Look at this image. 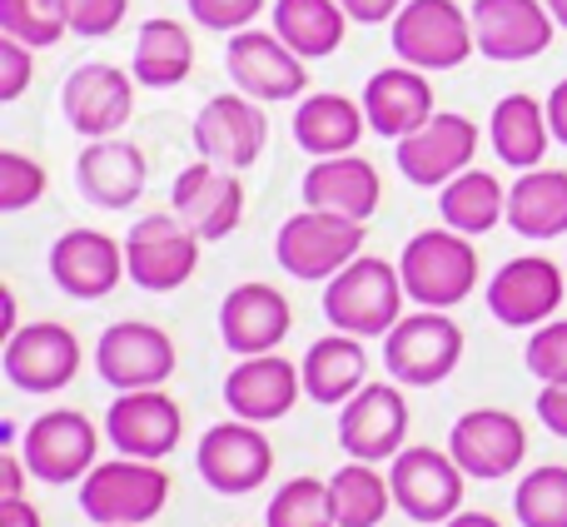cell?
I'll return each mask as SVG.
<instances>
[{
    "instance_id": "1",
    "label": "cell",
    "mask_w": 567,
    "mask_h": 527,
    "mask_svg": "<svg viewBox=\"0 0 567 527\" xmlns=\"http://www.w3.org/2000/svg\"><path fill=\"white\" fill-rule=\"evenodd\" d=\"M403 299H409L403 273L389 259L359 255L323 283V319L353 339H383L403 319Z\"/></svg>"
},
{
    "instance_id": "2",
    "label": "cell",
    "mask_w": 567,
    "mask_h": 527,
    "mask_svg": "<svg viewBox=\"0 0 567 527\" xmlns=\"http://www.w3.org/2000/svg\"><path fill=\"white\" fill-rule=\"evenodd\" d=\"M403 289L419 309H458L478 289V249L458 229H423L399 255Z\"/></svg>"
},
{
    "instance_id": "3",
    "label": "cell",
    "mask_w": 567,
    "mask_h": 527,
    "mask_svg": "<svg viewBox=\"0 0 567 527\" xmlns=\"http://www.w3.org/2000/svg\"><path fill=\"white\" fill-rule=\"evenodd\" d=\"M169 503V473L150 458L95 463L80 483V513L95 527H145Z\"/></svg>"
},
{
    "instance_id": "4",
    "label": "cell",
    "mask_w": 567,
    "mask_h": 527,
    "mask_svg": "<svg viewBox=\"0 0 567 527\" xmlns=\"http://www.w3.org/2000/svg\"><path fill=\"white\" fill-rule=\"evenodd\" d=\"M363 249V225L359 219L329 215V209H309L289 215L275 235V259L289 279L299 283H329L339 269H349Z\"/></svg>"
},
{
    "instance_id": "5",
    "label": "cell",
    "mask_w": 567,
    "mask_h": 527,
    "mask_svg": "<svg viewBox=\"0 0 567 527\" xmlns=\"http://www.w3.org/2000/svg\"><path fill=\"white\" fill-rule=\"evenodd\" d=\"M393 25V55L413 70H458L463 60L478 50L473 35V10H463L458 0H409Z\"/></svg>"
},
{
    "instance_id": "6",
    "label": "cell",
    "mask_w": 567,
    "mask_h": 527,
    "mask_svg": "<svg viewBox=\"0 0 567 527\" xmlns=\"http://www.w3.org/2000/svg\"><path fill=\"white\" fill-rule=\"evenodd\" d=\"M463 359V329L449 319V309H419L403 313L389 333H383V363H389L393 383L403 389H433L443 383Z\"/></svg>"
},
{
    "instance_id": "7",
    "label": "cell",
    "mask_w": 567,
    "mask_h": 527,
    "mask_svg": "<svg viewBox=\"0 0 567 527\" xmlns=\"http://www.w3.org/2000/svg\"><path fill=\"white\" fill-rule=\"evenodd\" d=\"M199 245H205V239L179 215H145V219H135L125 235V269L140 289L175 293L195 279Z\"/></svg>"
},
{
    "instance_id": "8",
    "label": "cell",
    "mask_w": 567,
    "mask_h": 527,
    "mask_svg": "<svg viewBox=\"0 0 567 527\" xmlns=\"http://www.w3.org/2000/svg\"><path fill=\"white\" fill-rule=\"evenodd\" d=\"M100 433L80 409H50L40 418H30L25 438H20V458H25L30 478L65 488V483H85V473L95 468Z\"/></svg>"
},
{
    "instance_id": "9",
    "label": "cell",
    "mask_w": 567,
    "mask_h": 527,
    "mask_svg": "<svg viewBox=\"0 0 567 527\" xmlns=\"http://www.w3.org/2000/svg\"><path fill=\"white\" fill-rule=\"evenodd\" d=\"M463 483L468 473L453 463L449 448H403L389 468V488L403 518L413 523H449L463 513Z\"/></svg>"
},
{
    "instance_id": "10",
    "label": "cell",
    "mask_w": 567,
    "mask_h": 527,
    "mask_svg": "<svg viewBox=\"0 0 567 527\" xmlns=\"http://www.w3.org/2000/svg\"><path fill=\"white\" fill-rule=\"evenodd\" d=\"M175 339L159 323L145 319H120L100 333L95 343V369L100 379L115 393H135V389H159L175 373Z\"/></svg>"
},
{
    "instance_id": "11",
    "label": "cell",
    "mask_w": 567,
    "mask_h": 527,
    "mask_svg": "<svg viewBox=\"0 0 567 527\" xmlns=\"http://www.w3.org/2000/svg\"><path fill=\"white\" fill-rule=\"evenodd\" d=\"M195 468L215 493L245 498V493H255L269 483V473H275V448H269V438L259 433V423L225 418L199 438Z\"/></svg>"
},
{
    "instance_id": "12",
    "label": "cell",
    "mask_w": 567,
    "mask_h": 527,
    "mask_svg": "<svg viewBox=\"0 0 567 527\" xmlns=\"http://www.w3.org/2000/svg\"><path fill=\"white\" fill-rule=\"evenodd\" d=\"M567 299V269L548 255H518L488 279V313L508 329H538L558 319Z\"/></svg>"
},
{
    "instance_id": "13",
    "label": "cell",
    "mask_w": 567,
    "mask_h": 527,
    "mask_svg": "<svg viewBox=\"0 0 567 527\" xmlns=\"http://www.w3.org/2000/svg\"><path fill=\"white\" fill-rule=\"evenodd\" d=\"M409 438V399L403 383H363L339 409V443L359 463H393Z\"/></svg>"
},
{
    "instance_id": "14",
    "label": "cell",
    "mask_w": 567,
    "mask_h": 527,
    "mask_svg": "<svg viewBox=\"0 0 567 527\" xmlns=\"http://www.w3.org/2000/svg\"><path fill=\"white\" fill-rule=\"evenodd\" d=\"M229 80L249 100H299L309 90V60H299L279 40V30H235L225 45Z\"/></svg>"
},
{
    "instance_id": "15",
    "label": "cell",
    "mask_w": 567,
    "mask_h": 527,
    "mask_svg": "<svg viewBox=\"0 0 567 527\" xmlns=\"http://www.w3.org/2000/svg\"><path fill=\"white\" fill-rule=\"evenodd\" d=\"M449 453L468 478L498 483L528 458V428L508 409H468L449 428Z\"/></svg>"
},
{
    "instance_id": "16",
    "label": "cell",
    "mask_w": 567,
    "mask_h": 527,
    "mask_svg": "<svg viewBox=\"0 0 567 527\" xmlns=\"http://www.w3.org/2000/svg\"><path fill=\"white\" fill-rule=\"evenodd\" d=\"M0 369L16 383L20 393H60L70 389V379L80 373V339L75 329L55 319L25 323L6 339V353H0Z\"/></svg>"
},
{
    "instance_id": "17",
    "label": "cell",
    "mask_w": 567,
    "mask_h": 527,
    "mask_svg": "<svg viewBox=\"0 0 567 527\" xmlns=\"http://www.w3.org/2000/svg\"><path fill=\"white\" fill-rule=\"evenodd\" d=\"M478 159V125L468 115L439 110L423 130L399 140V175L419 189H443Z\"/></svg>"
},
{
    "instance_id": "18",
    "label": "cell",
    "mask_w": 567,
    "mask_h": 527,
    "mask_svg": "<svg viewBox=\"0 0 567 527\" xmlns=\"http://www.w3.org/2000/svg\"><path fill=\"white\" fill-rule=\"evenodd\" d=\"M135 70L105 65V60H90V65H75L60 90V110L75 125V135L85 140H110L120 135V125L135 110Z\"/></svg>"
},
{
    "instance_id": "19",
    "label": "cell",
    "mask_w": 567,
    "mask_h": 527,
    "mask_svg": "<svg viewBox=\"0 0 567 527\" xmlns=\"http://www.w3.org/2000/svg\"><path fill=\"white\" fill-rule=\"evenodd\" d=\"M105 438L115 443L125 458L165 463L185 438V409L169 399L165 389H135L120 393L105 413Z\"/></svg>"
},
{
    "instance_id": "20",
    "label": "cell",
    "mask_w": 567,
    "mask_h": 527,
    "mask_svg": "<svg viewBox=\"0 0 567 527\" xmlns=\"http://www.w3.org/2000/svg\"><path fill=\"white\" fill-rule=\"evenodd\" d=\"M269 145V120L259 110V100L249 95H215L205 100V110L195 115V149L199 159H215L225 169H239L245 175L249 165H259Z\"/></svg>"
},
{
    "instance_id": "21",
    "label": "cell",
    "mask_w": 567,
    "mask_h": 527,
    "mask_svg": "<svg viewBox=\"0 0 567 527\" xmlns=\"http://www.w3.org/2000/svg\"><path fill=\"white\" fill-rule=\"evenodd\" d=\"M175 215L195 229L205 245L215 239H229L245 219V185H239V169H225L215 159H195L189 169H179L175 189Z\"/></svg>"
},
{
    "instance_id": "22",
    "label": "cell",
    "mask_w": 567,
    "mask_h": 527,
    "mask_svg": "<svg viewBox=\"0 0 567 527\" xmlns=\"http://www.w3.org/2000/svg\"><path fill=\"white\" fill-rule=\"evenodd\" d=\"M553 30H558V20L543 0H478L473 6L478 55L498 60V65L538 60L553 45Z\"/></svg>"
},
{
    "instance_id": "23",
    "label": "cell",
    "mask_w": 567,
    "mask_h": 527,
    "mask_svg": "<svg viewBox=\"0 0 567 527\" xmlns=\"http://www.w3.org/2000/svg\"><path fill=\"white\" fill-rule=\"evenodd\" d=\"M293 329V309L275 283H239L219 303V339L235 359H255V353H275Z\"/></svg>"
},
{
    "instance_id": "24",
    "label": "cell",
    "mask_w": 567,
    "mask_h": 527,
    "mask_svg": "<svg viewBox=\"0 0 567 527\" xmlns=\"http://www.w3.org/2000/svg\"><path fill=\"white\" fill-rule=\"evenodd\" d=\"M50 279L80 303L105 299V293L120 289V279H130L125 245L100 235V229H65L50 245Z\"/></svg>"
},
{
    "instance_id": "25",
    "label": "cell",
    "mask_w": 567,
    "mask_h": 527,
    "mask_svg": "<svg viewBox=\"0 0 567 527\" xmlns=\"http://www.w3.org/2000/svg\"><path fill=\"white\" fill-rule=\"evenodd\" d=\"M363 115H369V130L383 140H409L413 130H423L439 110H433V85H429V70H413V65H383L369 75L363 85Z\"/></svg>"
},
{
    "instance_id": "26",
    "label": "cell",
    "mask_w": 567,
    "mask_h": 527,
    "mask_svg": "<svg viewBox=\"0 0 567 527\" xmlns=\"http://www.w3.org/2000/svg\"><path fill=\"white\" fill-rule=\"evenodd\" d=\"M75 185L80 195L90 199L95 209H130L150 185V165L145 149L130 145V140H90L75 159Z\"/></svg>"
},
{
    "instance_id": "27",
    "label": "cell",
    "mask_w": 567,
    "mask_h": 527,
    "mask_svg": "<svg viewBox=\"0 0 567 527\" xmlns=\"http://www.w3.org/2000/svg\"><path fill=\"white\" fill-rule=\"evenodd\" d=\"M299 195L309 209H329V215L369 225L379 199H383V179H379V169H373V159L329 155V159H313V165L303 169Z\"/></svg>"
},
{
    "instance_id": "28",
    "label": "cell",
    "mask_w": 567,
    "mask_h": 527,
    "mask_svg": "<svg viewBox=\"0 0 567 527\" xmlns=\"http://www.w3.org/2000/svg\"><path fill=\"white\" fill-rule=\"evenodd\" d=\"M303 393V373L293 369L279 353H255V359H239L225 379V403L235 418L245 423H275L299 403Z\"/></svg>"
},
{
    "instance_id": "29",
    "label": "cell",
    "mask_w": 567,
    "mask_h": 527,
    "mask_svg": "<svg viewBox=\"0 0 567 527\" xmlns=\"http://www.w3.org/2000/svg\"><path fill=\"white\" fill-rule=\"evenodd\" d=\"M369 130V115H363V100H349L339 90H319V95H303L299 110H293V145L313 159L329 155H353Z\"/></svg>"
},
{
    "instance_id": "30",
    "label": "cell",
    "mask_w": 567,
    "mask_h": 527,
    "mask_svg": "<svg viewBox=\"0 0 567 527\" xmlns=\"http://www.w3.org/2000/svg\"><path fill=\"white\" fill-rule=\"evenodd\" d=\"M488 145L503 165L513 169H538L548 159L553 125H548V100L538 95H503L488 115Z\"/></svg>"
},
{
    "instance_id": "31",
    "label": "cell",
    "mask_w": 567,
    "mask_h": 527,
    "mask_svg": "<svg viewBox=\"0 0 567 527\" xmlns=\"http://www.w3.org/2000/svg\"><path fill=\"white\" fill-rule=\"evenodd\" d=\"M303 373V393H309L313 403H349L353 393L369 383V353H363V339H353V333H339L333 329L329 339H313L309 353H303L299 363Z\"/></svg>"
},
{
    "instance_id": "32",
    "label": "cell",
    "mask_w": 567,
    "mask_h": 527,
    "mask_svg": "<svg viewBox=\"0 0 567 527\" xmlns=\"http://www.w3.org/2000/svg\"><path fill=\"white\" fill-rule=\"evenodd\" d=\"M508 225L518 239H558L567 235V169H523L508 189Z\"/></svg>"
},
{
    "instance_id": "33",
    "label": "cell",
    "mask_w": 567,
    "mask_h": 527,
    "mask_svg": "<svg viewBox=\"0 0 567 527\" xmlns=\"http://www.w3.org/2000/svg\"><path fill=\"white\" fill-rule=\"evenodd\" d=\"M130 70H135V80L150 90L185 85L189 70H195V40H189L185 20H169V16L145 20L135 35V60H130Z\"/></svg>"
},
{
    "instance_id": "34",
    "label": "cell",
    "mask_w": 567,
    "mask_h": 527,
    "mask_svg": "<svg viewBox=\"0 0 567 527\" xmlns=\"http://www.w3.org/2000/svg\"><path fill=\"white\" fill-rule=\"evenodd\" d=\"M439 215L449 229H458V235L478 239L488 235V229H498L503 219H508V189H503V179L493 175V169H463L458 179H449L439 195Z\"/></svg>"
},
{
    "instance_id": "35",
    "label": "cell",
    "mask_w": 567,
    "mask_h": 527,
    "mask_svg": "<svg viewBox=\"0 0 567 527\" xmlns=\"http://www.w3.org/2000/svg\"><path fill=\"white\" fill-rule=\"evenodd\" d=\"M275 30L299 60H329L343 45L349 10L339 0H275Z\"/></svg>"
},
{
    "instance_id": "36",
    "label": "cell",
    "mask_w": 567,
    "mask_h": 527,
    "mask_svg": "<svg viewBox=\"0 0 567 527\" xmlns=\"http://www.w3.org/2000/svg\"><path fill=\"white\" fill-rule=\"evenodd\" d=\"M329 498H333V518L339 527H379L393 508V488L373 463L349 458L339 473L329 478Z\"/></svg>"
},
{
    "instance_id": "37",
    "label": "cell",
    "mask_w": 567,
    "mask_h": 527,
    "mask_svg": "<svg viewBox=\"0 0 567 527\" xmlns=\"http://www.w3.org/2000/svg\"><path fill=\"white\" fill-rule=\"evenodd\" d=\"M513 513L523 527H567V468L543 463L513 493Z\"/></svg>"
},
{
    "instance_id": "38",
    "label": "cell",
    "mask_w": 567,
    "mask_h": 527,
    "mask_svg": "<svg viewBox=\"0 0 567 527\" xmlns=\"http://www.w3.org/2000/svg\"><path fill=\"white\" fill-rule=\"evenodd\" d=\"M265 527H339V518H333L329 483H319V478H289L275 493V498H269Z\"/></svg>"
},
{
    "instance_id": "39",
    "label": "cell",
    "mask_w": 567,
    "mask_h": 527,
    "mask_svg": "<svg viewBox=\"0 0 567 527\" xmlns=\"http://www.w3.org/2000/svg\"><path fill=\"white\" fill-rule=\"evenodd\" d=\"M65 30H70L65 0H0V35L25 40L30 50L60 45Z\"/></svg>"
},
{
    "instance_id": "40",
    "label": "cell",
    "mask_w": 567,
    "mask_h": 527,
    "mask_svg": "<svg viewBox=\"0 0 567 527\" xmlns=\"http://www.w3.org/2000/svg\"><path fill=\"white\" fill-rule=\"evenodd\" d=\"M45 165L30 155H20V149H0V209L6 215H16V209L35 205L40 195H45Z\"/></svg>"
},
{
    "instance_id": "41",
    "label": "cell",
    "mask_w": 567,
    "mask_h": 527,
    "mask_svg": "<svg viewBox=\"0 0 567 527\" xmlns=\"http://www.w3.org/2000/svg\"><path fill=\"white\" fill-rule=\"evenodd\" d=\"M528 373L538 383H567V319H548L528 339Z\"/></svg>"
},
{
    "instance_id": "42",
    "label": "cell",
    "mask_w": 567,
    "mask_h": 527,
    "mask_svg": "<svg viewBox=\"0 0 567 527\" xmlns=\"http://www.w3.org/2000/svg\"><path fill=\"white\" fill-rule=\"evenodd\" d=\"M65 16H70V35L105 40L130 16V0H65Z\"/></svg>"
},
{
    "instance_id": "43",
    "label": "cell",
    "mask_w": 567,
    "mask_h": 527,
    "mask_svg": "<svg viewBox=\"0 0 567 527\" xmlns=\"http://www.w3.org/2000/svg\"><path fill=\"white\" fill-rule=\"evenodd\" d=\"M189 16L205 30H219V35H235V30H249L255 16L265 10V0H185Z\"/></svg>"
},
{
    "instance_id": "44",
    "label": "cell",
    "mask_w": 567,
    "mask_h": 527,
    "mask_svg": "<svg viewBox=\"0 0 567 527\" xmlns=\"http://www.w3.org/2000/svg\"><path fill=\"white\" fill-rule=\"evenodd\" d=\"M35 75V60H30V45L16 35H0V100H20Z\"/></svg>"
},
{
    "instance_id": "45",
    "label": "cell",
    "mask_w": 567,
    "mask_h": 527,
    "mask_svg": "<svg viewBox=\"0 0 567 527\" xmlns=\"http://www.w3.org/2000/svg\"><path fill=\"white\" fill-rule=\"evenodd\" d=\"M538 418L553 438H567V383H543L538 393Z\"/></svg>"
},
{
    "instance_id": "46",
    "label": "cell",
    "mask_w": 567,
    "mask_h": 527,
    "mask_svg": "<svg viewBox=\"0 0 567 527\" xmlns=\"http://www.w3.org/2000/svg\"><path fill=\"white\" fill-rule=\"evenodd\" d=\"M343 10H349V20H359V25H383V20H393L409 0H339Z\"/></svg>"
},
{
    "instance_id": "47",
    "label": "cell",
    "mask_w": 567,
    "mask_h": 527,
    "mask_svg": "<svg viewBox=\"0 0 567 527\" xmlns=\"http://www.w3.org/2000/svg\"><path fill=\"white\" fill-rule=\"evenodd\" d=\"M25 458H20V448H6L0 453V503L6 498H25Z\"/></svg>"
},
{
    "instance_id": "48",
    "label": "cell",
    "mask_w": 567,
    "mask_h": 527,
    "mask_svg": "<svg viewBox=\"0 0 567 527\" xmlns=\"http://www.w3.org/2000/svg\"><path fill=\"white\" fill-rule=\"evenodd\" d=\"M548 125H553V140L567 145V80H558L548 95Z\"/></svg>"
},
{
    "instance_id": "49",
    "label": "cell",
    "mask_w": 567,
    "mask_h": 527,
    "mask_svg": "<svg viewBox=\"0 0 567 527\" xmlns=\"http://www.w3.org/2000/svg\"><path fill=\"white\" fill-rule=\"evenodd\" d=\"M0 527H45V523L25 498H6L0 503Z\"/></svg>"
},
{
    "instance_id": "50",
    "label": "cell",
    "mask_w": 567,
    "mask_h": 527,
    "mask_svg": "<svg viewBox=\"0 0 567 527\" xmlns=\"http://www.w3.org/2000/svg\"><path fill=\"white\" fill-rule=\"evenodd\" d=\"M443 527H503L493 513H458V518H449Z\"/></svg>"
},
{
    "instance_id": "51",
    "label": "cell",
    "mask_w": 567,
    "mask_h": 527,
    "mask_svg": "<svg viewBox=\"0 0 567 527\" xmlns=\"http://www.w3.org/2000/svg\"><path fill=\"white\" fill-rule=\"evenodd\" d=\"M543 6L553 10V20H558V30H567V0H543Z\"/></svg>"
},
{
    "instance_id": "52",
    "label": "cell",
    "mask_w": 567,
    "mask_h": 527,
    "mask_svg": "<svg viewBox=\"0 0 567 527\" xmlns=\"http://www.w3.org/2000/svg\"><path fill=\"white\" fill-rule=\"evenodd\" d=\"M563 269H567V264H563Z\"/></svg>"
}]
</instances>
